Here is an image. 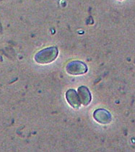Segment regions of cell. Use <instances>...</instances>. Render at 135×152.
Here are the masks:
<instances>
[{
  "mask_svg": "<svg viewBox=\"0 0 135 152\" xmlns=\"http://www.w3.org/2000/svg\"><path fill=\"white\" fill-rule=\"evenodd\" d=\"M58 49L56 47H49L40 50L35 55L34 59L37 63L40 64H50L56 58Z\"/></svg>",
  "mask_w": 135,
  "mask_h": 152,
  "instance_id": "1",
  "label": "cell"
},
{
  "mask_svg": "<svg viewBox=\"0 0 135 152\" xmlns=\"http://www.w3.org/2000/svg\"><path fill=\"white\" fill-rule=\"evenodd\" d=\"M66 71L71 75H80L87 72V65L80 61H71L66 66Z\"/></svg>",
  "mask_w": 135,
  "mask_h": 152,
  "instance_id": "2",
  "label": "cell"
},
{
  "mask_svg": "<svg viewBox=\"0 0 135 152\" xmlns=\"http://www.w3.org/2000/svg\"><path fill=\"white\" fill-rule=\"evenodd\" d=\"M93 117L95 121L101 124H107L111 121V115L110 113L103 109H98L93 113Z\"/></svg>",
  "mask_w": 135,
  "mask_h": 152,
  "instance_id": "3",
  "label": "cell"
},
{
  "mask_svg": "<svg viewBox=\"0 0 135 152\" xmlns=\"http://www.w3.org/2000/svg\"><path fill=\"white\" fill-rule=\"evenodd\" d=\"M66 97L67 102L72 107L77 109L80 107L81 101L80 97L74 89H69L66 93Z\"/></svg>",
  "mask_w": 135,
  "mask_h": 152,
  "instance_id": "4",
  "label": "cell"
},
{
  "mask_svg": "<svg viewBox=\"0 0 135 152\" xmlns=\"http://www.w3.org/2000/svg\"><path fill=\"white\" fill-rule=\"evenodd\" d=\"M78 96L81 102L84 105H88L92 99L90 91L85 86H82L78 88Z\"/></svg>",
  "mask_w": 135,
  "mask_h": 152,
  "instance_id": "5",
  "label": "cell"
}]
</instances>
